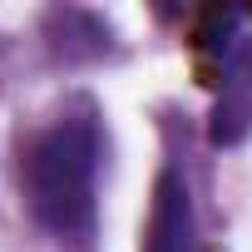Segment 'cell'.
<instances>
[{
    "label": "cell",
    "instance_id": "obj_1",
    "mask_svg": "<svg viewBox=\"0 0 252 252\" xmlns=\"http://www.w3.org/2000/svg\"><path fill=\"white\" fill-rule=\"evenodd\" d=\"M99 168L104 124L89 99H69L20 149L25 208L69 252H89L99 237Z\"/></svg>",
    "mask_w": 252,
    "mask_h": 252
},
{
    "label": "cell",
    "instance_id": "obj_2",
    "mask_svg": "<svg viewBox=\"0 0 252 252\" xmlns=\"http://www.w3.org/2000/svg\"><path fill=\"white\" fill-rule=\"evenodd\" d=\"M237 10H208L193 30V50L203 55V84L218 89L213 144L232 149L252 134V35H242Z\"/></svg>",
    "mask_w": 252,
    "mask_h": 252
},
{
    "label": "cell",
    "instance_id": "obj_3",
    "mask_svg": "<svg viewBox=\"0 0 252 252\" xmlns=\"http://www.w3.org/2000/svg\"><path fill=\"white\" fill-rule=\"evenodd\" d=\"M144 252H198V213H193V188L178 163H163L154 183V213H149V237Z\"/></svg>",
    "mask_w": 252,
    "mask_h": 252
},
{
    "label": "cell",
    "instance_id": "obj_4",
    "mask_svg": "<svg viewBox=\"0 0 252 252\" xmlns=\"http://www.w3.org/2000/svg\"><path fill=\"white\" fill-rule=\"evenodd\" d=\"M50 45L60 60L79 64V60H99L109 50V25L89 10H55L50 15Z\"/></svg>",
    "mask_w": 252,
    "mask_h": 252
}]
</instances>
